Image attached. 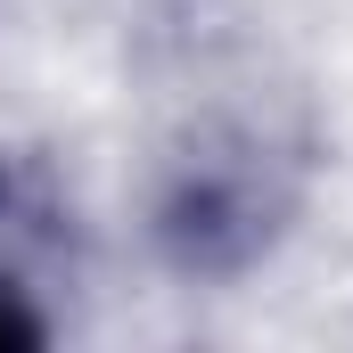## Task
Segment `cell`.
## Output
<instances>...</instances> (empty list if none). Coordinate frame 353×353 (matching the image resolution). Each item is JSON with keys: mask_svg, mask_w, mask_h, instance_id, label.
I'll list each match as a JSON object with an SVG mask.
<instances>
[{"mask_svg": "<svg viewBox=\"0 0 353 353\" xmlns=\"http://www.w3.org/2000/svg\"><path fill=\"white\" fill-rule=\"evenodd\" d=\"M263 239V197L230 173H181V189L165 197V247L189 271H230L239 255H255Z\"/></svg>", "mask_w": 353, "mask_h": 353, "instance_id": "1", "label": "cell"}]
</instances>
